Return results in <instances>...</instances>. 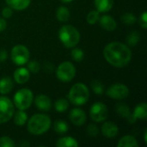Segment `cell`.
Instances as JSON below:
<instances>
[{
  "instance_id": "cell-1",
  "label": "cell",
  "mask_w": 147,
  "mask_h": 147,
  "mask_svg": "<svg viewBox=\"0 0 147 147\" xmlns=\"http://www.w3.org/2000/svg\"><path fill=\"white\" fill-rule=\"evenodd\" d=\"M103 56L111 65L122 68L127 66L131 61L132 52L127 45L114 41L109 43L104 47Z\"/></svg>"
},
{
  "instance_id": "cell-2",
  "label": "cell",
  "mask_w": 147,
  "mask_h": 147,
  "mask_svg": "<svg viewBox=\"0 0 147 147\" xmlns=\"http://www.w3.org/2000/svg\"><path fill=\"white\" fill-rule=\"evenodd\" d=\"M51 127L50 118L43 114L33 115L28 122V131L33 135H41L47 132Z\"/></svg>"
},
{
  "instance_id": "cell-3",
  "label": "cell",
  "mask_w": 147,
  "mask_h": 147,
  "mask_svg": "<svg viewBox=\"0 0 147 147\" xmlns=\"http://www.w3.org/2000/svg\"><path fill=\"white\" fill-rule=\"evenodd\" d=\"M59 37L62 44L67 48L76 47L80 40L78 30L71 25L62 26L59 31Z\"/></svg>"
},
{
  "instance_id": "cell-4",
  "label": "cell",
  "mask_w": 147,
  "mask_h": 147,
  "mask_svg": "<svg viewBox=\"0 0 147 147\" xmlns=\"http://www.w3.org/2000/svg\"><path fill=\"white\" fill-rule=\"evenodd\" d=\"M90 92L87 86L82 83H78L74 84L68 94V98L70 102L76 105V106H81L87 102L89 100Z\"/></svg>"
},
{
  "instance_id": "cell-5",
  "label": "cell",
  "mask_w": 147,
  "mask_h": 147,
  "mask_svg": "<svg viewBox=\"0 0 147 147\" xmlns=\"http://www.w3.org/2000/svg\"><path fill=\"white\" fill-rule=\"evenodd\" d=\"M34 96L30 90L21 89L14 96V104L20 110L28 109L33 102Z\"/></svg>"
},
{
  "instance_id": "cell-6",
  "label": "cell",
  "mask_w": 147,
  "mask_h": 147,
  "mask_svg": "<svg viewBox=\"0 0 147 147\" xmlns=\"http://www.w3.org/2000/svg\"><path fill=\"white\" fill-rule=\"evenodd\" d=\"M76 75L75 66L69 61H65L61 63L57 71L56 76L62 82H70L71 81Z\"/></svg>"
},
{
  "instance_id": "cell-7",
  "label": "cell",
  "mask_w": 147,
  "mask_h": 147,
  "mask_svg": "<svg viewBox=\"0 0 147 147\" xmlns=\"http://www.w3.org/2000/svg\"><path fill=\"white\" fill-rule=\"evenodd\" d=\"M11 59L16 65H23L29 60V51L22 45H16L11 50Z\"/></svg>"
},
{
  "instance_id": "cell-8",
  "label": "cell",
  "mask_w": 147,
  "mask_h": 147,
  "mask_svg": "<svg viewBox=\"0 0 147 147\" xmlns=\"http://www.w3.org/2000/svg\"><path fill=\"white\" fill-rule=\"evenodd\" d=\"M15 112L14 104L5 96H0V124L9 121Z\"/></svg>"
},
{
  "instance_id": "cell-9",
  "label": "cell",
  "mask_w": 147,
  "mask_h": 147,
  "mask_svg": "<svg viewBox=\"0 0 147 147\" xmlns=\"http://www.w3.org/2000/svg\"><path fill=\"white\" fill-rule=\"evenodd\" d=\"M90 118L96 122H102L108 117V108L102 102H95L90 109Z\"/></svg>"
},
{
  "instance_id": "cell-10",
  "label": "cell",
  "mask_w": 147,
  "mask_h": 147,
  "mask_svg": "<svg viewBox=\"0 0 147 147\" xmlns=\"http://www.w3.org/2000/svg\"><path fill=\"white\" fill-rule=\"evenodd\" d=\"M107 95L115 100H122L128 96L129 95V89L123 84L117 83L113 85H111L108 90Z\"/></svg>"
},
{
  "instance_id": "cell-11",
  "label": "cell",
  "mask_w": 147,
  "mask_h": 147,
  "mask_svg": "<svg viewBox=\"0 0 147 147\" xmlns=\"http://www.w3.org/2000/svg\"><path fill=\"white\" fill-rule=\"evenodd\" d=\"M69 119L70 121L78 127L83 126L86 121V115L84 110L80 109H73L69 114Z\"/></svg>"
},
{
  "instance_id": "cell-12",
  "label": "cell",
  "mask_w": 147,
  "mask_h": 147,
  "mask_svg": "<svg viewBox=\"0 0 147 147\" xmlns=\"http://www.w3.org/2000/svg\"><path fill=\"white\" fill-rule=\"evenodd\" d=\"M34 105L41 111H48L52 107V102L47 96L39 95L34 99Z\"/></svg>"
},
{
  "instance_id": "cell-13",
  "label": "cell",
  "mask_w": 147,
  "mask_h": 147,
  "mask_svg": "<svg viewBox=\"0 0 147 147\" xmlns=\"http://www.w3.org/2000/svg\"><path fill=\"white\" fill-rule=\"evenodd\" d=\"M119 129L115 123L111 121L105 122L102 127V134L107 138H114L118 134Z\"/></svg>"
},
{
  "instance_id": "cell-14",
  "label": "cell",
  "mask_w": 147,
  "mask_h": 147,
  "mask_svg": "<svg viewBox=\"0 0 147 147\" xmlns=\"http://www.w3.org/2000/svg\"><path fill=\"white\" fill-rule=\"evenodd\" d=\"M116 112L121 116H122L124 118H127V120L130 123H134L137 120L134 116V115L131 113L130 109L128 108V106L127 104H125V103H118V104H116Z\"/></svg>"
},
{
  "instance_id": "cell-15",
  "label": "cell",
  "mask_w": 147,
  "mask_h": 147,
  "mask_svg": "<svg viewBox=\"0 0 147 147\" xmlns=\"http://www.w3.org/2000/svg\"><path fill=\"white\" fill-rule=\"evenodd\" d=\"M99 22L101 27L107 31H114L117 27L115 20L109 15L99 17Z\"/></svg>"
},
{
  "instance_id": "cell-16",
  "label": "cell",
  "mask_w": 147,
  "mask_h": 147,
  "mask_svg": "<svg viewBox=\"0 0 147 147\" xmlns=\"http://www.w3.org/2000/svg\"><path fill=\"white\" fill-rule=\"evenodd\" d=\"M29 77H30L29 71L24 67L16 69L14 73V79L19 84H22L28 82L29 79Z\"/></svg>"
},
{
  "instance_id": "cell-17",
  "label": "cell",
  "mask_w": 147,
  "mask_h": 147,
  "mask_svg": "<svg viewBox=\"0 0 147 147\" xmlns=\"http://www.w3.org/2000/svg\"><path fill=\"white\" fill-rule=\"evenodd\" d=\"M31 0H6L9 7L16 10H23L28 7Z\"/></svg>"
},
{
  "instance_id": "cell-18",
  "label": "cell",
  "mask_w": 147,
  "mask_h": 147,
  "mask_svg": "<svg viewBox=\"0 0 147 147\" xmlns=\"http://www.w3.org/2000/svg\"><path fill=\"white\" fill-rule=\"evenodd\" d=\"M114 4V0H95V5L98 12L109 11Z\"/></svg>"
},
{
  "instance_id": "cell-19",
  "label": "cell",
  "mask_w": 147,
  "mask_h": 147,
  "mask_svg": "<svg viewBox=\"0 0 147 147\" xmlns=\"http://www.w3.org/2000/svg\"><path fill=\"white\" fill-rule=\"evenodd\" d=\"M134 116L136 119L146 120L147 117V105L146 102H141L138 104L134 111Z\"/></svg>"
},
{
  "instance_id": "cell-20",
  "label": "cell",
  "mask_w": 147,
  "mask_h": 147,
  "mask_svg": "<svg viewBox=\"0 0 147 147\" xmlns=\"http://www.w3.org/2000/svg\"><path fill=\"white\" fill-rule=\"evenodd\" d=\"M13 89V82L10 78L5 77L0 79V93L4 95L8 94Z\"/></svg>"
},
{
  "instance_id": "cell-21",
  "label": "cell",
  "mask_w": 147,
  "mask_h": 147,
  "mask_svg": "<svg viewBox=\"0 0 147 147\" xmlns=\"http://www.w3.org/2000/svg\"><path fill=\"white\" fill-rule=\"evenodd\" d=\"M118 147H137L139 146V144L136 140L135 138H134L133 136L130 135H127L122 137L118 144H117Z\"/></svg>"
},
{
  "instance_id": "cell-22",
  "label": "cell",
  "mask_w": 147,
  "mask_h": 147,
  "mask_svg": "<svg viewBox=\"0 0 147 147\" xmlns=\"http://www.w3.org/2000/svg\"><path fill=\"white\" fill-rule=\"evenodd\" d=\"M56 146L58 147H77L78 146V141L72 137H64L59 139L57 143Z\"/></svg>"
},
{
  "instance_id": "cell-23",
  "label": "cell",
  "mask_w": 147,
  "mask_h": 147,
  "mask_svg": "<svg viewBox=\"0 0 147 147\" xmlns=\"http://www.w3.org/2000/svg\"><path fill=\"white\" fill-rule=\"evenodd\" d=\"M56 17L59 22H67L70 19V11L69 9L65 7V6H61L59 8L57 9L56 11Z\"/></svg>"
},
{
  "instance_id": "cell-24",
  "label": "cell",
  "mask_w": 147,
  "mask_h": 147,
  "mask_svg": "<svg viewBox=\"0 0 147 147\" xmlns=\"http://www.w3.org/2000/svg\"><path fill=\"white\" fill-rule=\"evenodd\" d=\"M13 115H14V123L17 126H23L28 120V115L23 110H19Z\"/></svg>"
},
{
  "instance_id": "cell-25",
  "label": "cell",
  "mask_w": 147,
  "mask_h": 147,
  "mask_svg": "<svg viewBox=\"0 0 147 147\" xmlns=\"http://www.w3.org/2000/svg\"><path fill=\"white\" fill-rule=\"evenodd\" d=\"M53 128H54V131L58 134H65V133H67L68 129H69V127L67 125V123L65 121H56L54 122V125H53Z\"/></svg>"
},
{
  "instance_id": "cell-26",
  "label": "cell",
  "mask_w": 147,
  "mask_h": 147,
  "mask_svg": "<svg viewBox=\"0 0 147 147\" xmlns=\"http://www.w3.org/2000/svg\"><path fill=\"white\" fill-rule=\"evenodd\" d=\"M140 39V33L137 32V31H133L132 33H130L127 35V37L126 39V41H127V43L128 46H130V47H135L139 43Z\"/></svg>"
},
{
  "instance_id": "cell-27",
  "label": "cell",
  "mask_w": 147,
  "mask_h": 147,
  "mask_svg": "<svg viewBox=\"0 0 147 147\" xmlns=\"http://www.w3.org/2000/svg\"><path fill=\"white\" fill-rule=\"evenodd\" d=\"M69 107V102L66 99H63V98H60L59 100H57L55 102V104H54V108H55V110L59 113H63L65 111L67 110Z\"/></svg>"
},
{
  "instance_id": "cell-28",
  "label": "cell",
  "mask_w": 147,
  "mask_h": 147,
  "mask_svg": "<svg viewBox=\"0 0 147 147\" xmlns=\"http://www.w3.org/2000/svg\"><path fill=\"white\" fill-rule=\"evenodd\" d=\"M91 88L95 94L96 95H102L104 93V85L99 80H94L91 82Z\"/></svg>"
},
{
  "instance_id": "cell-29",
  "label": "cell",
  "mask_w": 147,
  "mask_h": 147,
  "mask_svg": "<svg viewBox=\"0 0 147 147\" xmlns=\"http://www.w3.org/2000/svg\"><path fill=\"white\" fill-rule=\"evenodd\" d=\"M137 18L133 13H125L121 16V22L126 25H133L136 22Z\"/></svg>"
},
{
  "instance_id": "cell-30",
  "label": "cell",
  "mask_w": 147,
  "mask_h": 147,
  "mask_svg": "<svg viewBox=\"0 0 147 147\" xmlns=\"http://www.w3.org/2000/svg\"><path fill=\"white\" fill-rule=\"evenodd\" d=\"M99 17H100L99 12L97 10H92L87 16V22L89 24H91V25L96 24L97 21L99 20Z\"/></svg>"
},
{
  "instance_id": "cell-31",
  "label": "cell",
  "mask_w": 147,
  "mask_h": 147,
  "mask_svg": "<svg viewBox=\"0 0 147 147\" xmlns=\"http://www.w3.org/2000/svg\"><path fill=\"white\" fill-rule=\"evenodd\" d=\"M71 55L72 59L75 61H77V62H79V61L83 60V59L84 57V53L83 50L80 49V48H75V49H73L71 51Z\"/></svg>"
},
{
  "instance_id": "cell-32",
  "label": "cell",
  "mask_w": 147,
  "mask_h": 147,
  "mask_svg": "<svg viewBox=\"0 0 147 147\" xmlns=\"http://www.w3.org/2000/svg\"><path fill=\"white\" fill-rule=\"evenodd\" d=\"M86 132H87V134L89 136H90V137H96V136H97V134L99 133V129H98V127H97L96 125H95V124H90L88 126V127H87Z\"/></svg>"
},
{
  "instance_id": "cell-33",
  "label": "cell",
  "mask_w": 147,
  "mask_h": 147,
  "mask_svg": "<svg viewBox=\"0 0 147 147\" xmlns=\"http://www.w3.org/2000/svg\"><path fill=\"white\" fill-rule=\"evenodd\" d=\"M15 146L14 141L9 137L0 138V147H13Z\"/></svg>"
},
{
  "instance_id": "cell-34",
  "label": "cell",
  "mask_w": 147,
  "mask_h": 147,
  "mask_svg": "<svg viewBox=\"0 0 147 147\" xmlns=\"http://www.w3.org/2000/svg\"><path fill=\"white\" fill-rule=\"evenodd\" d=\"M28 70L33 73H37L40 71V64L35 60L28 62Z\"/></svg>"
},
{
  "instance_id": "cell-35",
  "label": "cell",
  "mask_w": 147,
  "mask_h": 147,
  "mask_svg": "<svg viewBox=\"0 0 147 147\" xmlns=\"http://www.w3.org/2000/svg\"><path fill=\"white\" fill-rule=\"evenodd\" d=\"M139 22H140V25L144 28V29H146L147 28V13L145 11L142 13V15L140 16V20H139Z\"/></svg>"
},
{
  "instance_id": "cell-36",
  "label": "cell",
  "mask_w": 147,
  "mask_h": 147,
  "mask_svg": "<svg viewBox=\"0 0 147 147\" xmlns=\"http://www.w3.org/2000/svg\"><path fill=\"white\" fill-rule=\"evenodd\" d=\"M12 14H13V11H12V9L10 7H5L2 10V16L4 18H9V17H11Z\"/></svg>"
},
{
  "instance_id": "cell-37",
  "label": "cell",
  "mask_w": 147,
  "mask_h": 147,
  "mask_svg": "<svg viewBox=\"0 0 147 147\" xmlns=\"http://www.w3.org/2000/svg\"><path fill=\"white\" fill-rule=\"evenodd\" d=\"M8 53L5 49H0V62L5 61L7 59Z\"/></svg>"
},
{
  "instance_id": "cell-38",
  "label": "cell",
  "mask_w": 147,
  "mask_h": 147,
  "mask_svg": "<svg viewBox=\"0 0 147 147\" xmlns=\"http://www.w3.org/2000/svg\"><path fill=\"white\" fill-rule=\"evenodd\" d=\"M6 27H7V23H6V21H5V20H4L3 18L0 17V32H2V31L5 30Z\"/></svg>"
},
{
  "instance_id": "cell-39",
  "label": "cell",
  "mask_w": 147,
  "mask_h": 147,
  "mask_svg": "<svg viewBox=\"0 0 147 147\" xmlns=\"http://www.w3.org/2000/svg\"><path fill=\"white\" fill-rule=\"evenodd\" d=\"M146 134H147V130H146H146H145V137H144V140H145V142H146V143H147Z\"/></svg>"
},
{
  "instance_id": "cell-40",
  "label": "cell",
  "mask_w": 147,
  "mask_h": 147,
  "mask_svg": "<svg viewBox=\"0 0 147 147\" xmlns=\"http://www.w3.org/2000/svg\"><path fill=\"white\" fill-rule=\"evenodd\" d=\"M60 1L63 2V3H70V2H71L73 0H60Z\"/></svg>"
}]
</instances>
